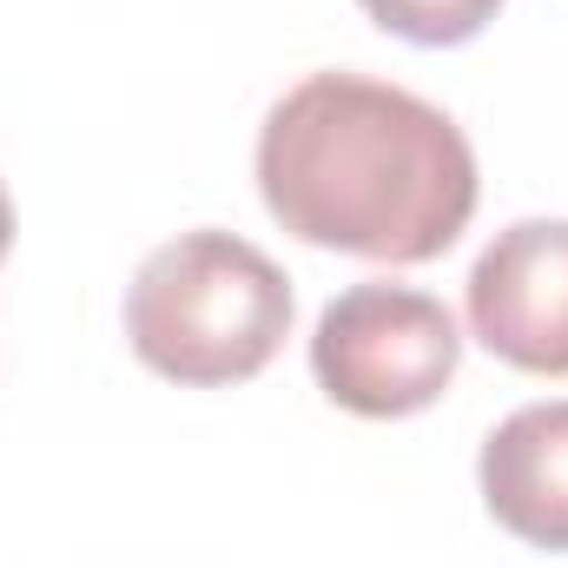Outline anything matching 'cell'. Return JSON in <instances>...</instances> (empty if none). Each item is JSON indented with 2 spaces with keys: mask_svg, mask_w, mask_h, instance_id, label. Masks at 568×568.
I'll return each mask as SVG.
<instances>
[{
  "mask_svg": "<svg viewBox=\"0 0 568 568\" xmlns=\"http://www.w3.org/2000/svg\"><path fill=\"white\" fill-rule=\"evenodd\" d=\"M258 192L291 239L371 265H429L476 219L463 126L364 73H304L258 126Z\"/></svg>",
  "mask_w": 568,
  "mask_h": 568,
  "instance_id": "obj_1",
  "label": "cell"
},
{
  "mask_svg": "<svg viewBox=\"0 0 568 568\" xmlns=\"http://www.w3.org/2000/svg\"><path fill=\"white\" fill-rule=\"evenodd\" d=\"M291 278L278 265L219 225L179 232L159 245L126 284V344L145 371L219 390L258 377L291 337Z\"/></svg>",
  "mask_w": 568,
  "mask_h": 568,
  "instance_id": "obj_2",
  "label": "cell"
},
{
  "mask_svg": "<svg viewBox=\"0 0 568 568\" xmlns=\"http://www.w3.org/2000/svg\"><path fill=\"white\" fill-rule=\"evenodd\" d=\"M463 364V331L443 297L417 284H351L324 304L311 331L317 390L371 424L429 410Z\"/></svg>",
  "mask_w": 568,
  "mask_h": 568,
  "instance_id": "obj_3",
  "label": "cell"
},
{
  "mask_svg": "<svg viewBox=\"0 0 568 568\" xmlns=\"http://www.w3.org/2000/svg\"><path fill=\"white\" fill-rule=\"evenodd\" d=\"M469 331L489 357L568 377V219H516L469 265Z\"/></svg>",
  "mask_w": 568,
  "mask_h": 568,
  "instance_id": "obj_4",
  "label": "cell"
},
{
  "mask_svg": "<svg viewBox=\"0 0 568 568\" xmlns=\"http://www.w3.org/2000/svg\"><path fill=\"white\" fill-rule=\"evenodd\" d=\"M476 483L489 516L516 542L568 556V397L523 404L516 417L489 429L476 456Z\"/></svg>",
  "mask_w": 568,
  "mask_h": 568,
  "instance_id": "obj_5",
  "label": "cell"
},
{
  "mask_svg": "<svg viewBox=\"0 0 568 568\" xmlns=\"http://www.w3.org/2000/svg\"><path fill=\"white\" fill-rule=\"evenodd\" d=\"M357 7L410 47H463L496 20L503 0H357Z\"/></svg>",
  "mask_w": 568,
  "mask_h": 568,
  "instance_id": "obj_6",
  "label": "cell"
},
{
  "mask_svg": "<svg viewBox=\"0 0 568 568\" xmlns=\"http://www.w3.org/2000/svg\"><path fill=\"white\" fill-rule=\"evenodd\" d=\"M7 245H13V199H7V185H0V258H7Z\"/></svg>",
  "mask_w": 568,
  "mask_h": 568,
  "instance_id": "obj_7",
  "label": "cell"
}]
</instances>
